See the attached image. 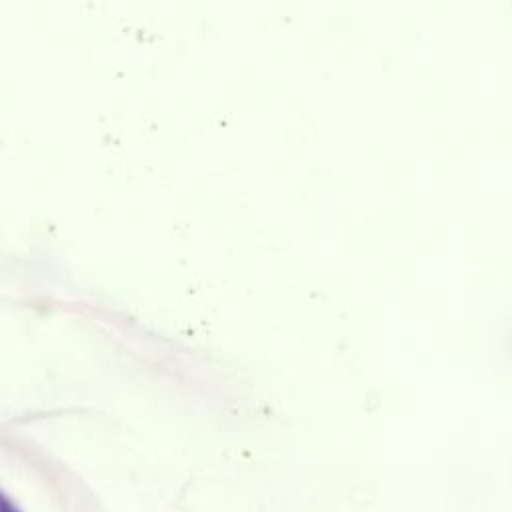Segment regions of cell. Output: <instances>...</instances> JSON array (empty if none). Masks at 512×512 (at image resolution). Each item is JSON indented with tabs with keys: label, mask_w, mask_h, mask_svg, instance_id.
I'll return each mask as SVG.
<instances>
[{
	"label": "cell",
	"mask_w": 512,
	"mask_h": 512,
	"mask_svg": "<svg viewBox=\"0 0 512 512\" xmlns=\"http://www.w3.org/2000/svg\"><path fill=\"white\" fill-rule=\"evenodd\" d=\"M0 512H18V508L0 492Z\"/></svg>",
	"instance_id": "obj_1"
}]
</instances>
